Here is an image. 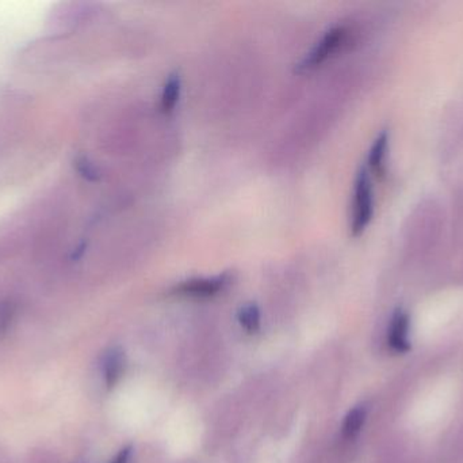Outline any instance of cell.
<instances>
[{"label": "cell", "mask_w": 463, "mask_h": 463, "mask_svg": "<svg viewBox=\"0 0 463 463\" xmlns=\"http://www.w3.org/2000/svg\"><path fill=\"white\" fill-rule=\"evenodd\" d=\"M374 214V195L372 178L366 166H362L356 174L354 185L353 214H351V234L359 236L366 230Z\"/></svg>", "instance_id": "cell-1"}, {"label": "cell", "mask_w": 463, "mask_h": 463, "mask_svg": "<svg viewBox=\"0 0 463 463\" xmlns=\"http://www.w3.org/2000/svg\"><path fill=\"white\" fill-rule=\"evenodd\" d=\"M347 37V27L335 26L329 29L321 38L320 43H317V45L296 65V72H310L323 65L332 54L336 53L345 45Z\"/></svg>", "instance_id": "cell-2"}, {"label": "cell", "mask_w": 463, "mask_h": 463, "mask_svg": "<svg viewBox=\"0 0 463 463\" xmlns=\"http://www.w3.org/2000/svg\"><path fill=\"white\" fill-rule=\"evenodd\" d=\"M228 283H230V276L225 274L216 277H208V279H192L174 287L173 294L179 296H189V298H212V296L222 293Z\"/></svg>", "instance_id": "cell-3"}, {"label": "cell", "mask_w": 463, "mask_h": 463, "mask_svg": "<svg viewBox=\"0 0 463 463\" xmlns=\"http://www.w3.org/2000/svg\"><path fill=\"white\" fill-rule=\"evenodd\" d=\"M410 315L402 309H397L392 317L388 332V344L396 353H405L411 350Z\"/></svg>", "instance_id": "cell-4"}, {"label": "cell", "mask_w": 463, "mask_h": 463, "mask_svg": "<svg viewBox=\"0 0 463 463\" xmlns=\"http://www.w3.org/2000/svg\"><path fill=\"white\" fill-rule=\"evenodd\" d=\"M389 133L383 130L375 139L370 149L369 171H372L378 178H383L386 173V154H388Z\"/></svg>", "instance_id": "cell-5"}, {"label": "cell", "mask_w": 463, "mask_h": 463, "mask_svg": "<svg viewBox=\"0 0 463 463\" xmlns=\"http://www.w3.org/2000/svg\"><path fill=\"white\" fill-rule=\"evenodd\" d=\"M124 353L119 350L109 351L103 361V374H105L106 385L113 388L124 372Z\"/></svg>", "instance_id": "cell-6"}, {"label": "cell", "mask_w": 463, "mask_h": 463, "mask_svg": "<svg viewBox=\"0 0 463 463\" xmlns=\"http://www.w3.org/2000/svg\"><path fill=\"white\" fill-rule=\"evenodd\" d=\"M182 81L179 73H171L165 82V89L162 92V100H160V109L163 113L170 114L175 109L181 97Z\"/></svg>", "instance_id": "cell-7"}, {"label": "cell", "mask_w": 463, "mask_h": 463, "mask_svg": "<svg viewBox=\"0 0 463 463\" xmlns=\"http://www.w3.org/2000/svg\"><path fill=\"white\" fill-rule=\"evenodd\" d=\"M367 418V407L364 404L353 408L345 416V423H343L342 432L345 439H353L361 432L364 421Z\"/></svg>", "instance_id": "cell-8"}, {"label": "cell", "mask_w": 463, "mask_h": 463, "mask_svg": "<svg viewBox=\"0 0 463 463\" xmlns=\"http://www.w3.org/2000/svg\"><path fill=\"white\" fill-rule=\"evenodd\" d=\"M237 318H239L240 325L248 333H256L260 328V310L255 304H248L242 306L239 310Z\"/></svg>", "instance_id": "cell-9"}, {"label": "cell", "mask_w": 463, "mask_h": 463, "mask_svg": "<svg viewBox=\"0 0 463 463\" xmlns=\"http://www.w3.org/2000/svg\"><path fill=\"white\" fill-rule=\"evenodd\" d=\"M130 456H132V448L128 446V448L122 449V450L117 454L116 458L110 463H129Z\"/></svg>", "instance_id": "cell-10"}]
</instances>
